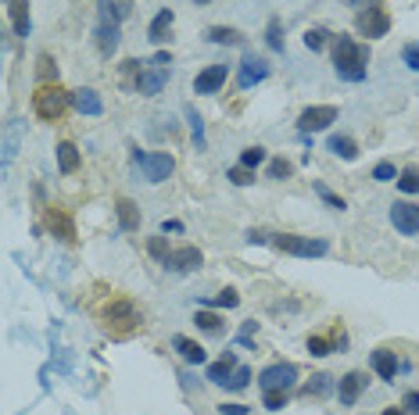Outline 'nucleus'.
Segmentation results:
<instances>
[{
  "mask_svg": "<svg viewBox=\"0 0 419 415\" xmlns=\"http://www.w3.org/2000/svg\"><path fill=\"white\" fill-rule=\"evenodd\" d=\"M333 68H337V76L344 79V83H362L365 79V65H369V47L365 43H355L348 33H340V36H333Z\"/></svg>",
  "mask_w": 419,
  "mask_h": 415,
  "instance_id": "nucleus-1",
  "label": "nucleus"
},
{
  "mask_svg": "<svg viewBox=\"0 0 419 415\" xmlns=\"http://www.w3.org/2000/svg\"><path fill=\"white\" fill-rule=\"evenodd\" d=\"M72 108V90H61L58 83H44L33 93V111L44 122H61V115Z\"/></svg>",
  "mask_w": 419,
  "mask_h": 415,
  "instance_id": "nucleus-2",
  "label": "nucleus"
},
{
  "mask_svg": "<svg viewBox=\"0 0 419 415\" xmlns=\"http://www.w3.org/2000/svg\"><path fill=\"white\" fill-rule=\"evenodd\" d=\"M104 329L111 333V337H129V333H136L143 322H140V312H136V304L129 301V297H111L108 301V308H104Z\"/></svg>",
  "mask_w": 419,
  "mask_h": 415,
  "instance_id": "nucleus-3",
  "label": "nucleus"
},
{
  "mask_svg": "<svg viewBox=\"0 0 419 415\" xmlns=\"http://www.w3.org/2000/svg\"><path fill=\"white\" fill-rule=\"evenodd\" d=\"M273 247L294 258H323L330 255V240L326 237H298V233H280L273 237Z\"/></svg>",
  "mask_w": 419,
  "mask_h": 415,
  "instance_id": "nucleus-4",
  "label": "nucleus"
},
{
  "mask_svg": "<svg viewBox=\"0 0 419 415\" xmlns=\"http://www.w3.org/2000/svg\"><path fill=\"white\" fill-rule=\"evenodd\" d=\"M365 11H358V19H355V29L365 36V40H380V36H387L390 33V15L380 8V0H365Z\"/></svg>",
  "mask_w": 419,
  "mask_h": 415,
  "instance_id": "nucleus-5",
  "label": "nucleus"
},
{
  "mask_svg": "<svg viewBox=\"0 0 419 415\" xmlns=\"http://www.w3.org/2000/svg\"><path fill=\"white\" fill-rule=\"evenodd\" d=\"M133 161L140 165V172H143V179L147 183H165L168 175H172V168H176V158L172 154H165V150H158V154H140V150H133Z\"/></svg>",
  "mask_w": 419,
  "mask_h": 415,
  "instance_id": "nucleus-6",
  "label": "nucleus"
},
{
  "mask_svg": "<svg viewBox=\"0 0 419 415\" xmlns=\"http://www.w3.org/2000/svg\"><path fill=\"white\" fill-rule=\"evenodd\" d=\"M337 115H340L337 104H315V108H305V111L298 115V133H301V136L323 133V129H330V125L337 122Z\"/></svg>",
  "mask_w": 419,
  "mask_h": 415,
  "instance_id": "nucleus-7",
  "label": "nucleus"
},
{
  "mask_svg": "<svg viewBox=\"0 0 419 415\" xmlns=\"http://www.w3.org/2000/svg\"><path fill=\"white\" fill-rule=\"evenodd\" d=\"M298 365L294 362H273V365H266L262 372H258V386L262 390H291L294 383H298Z\"/></svg>",
  "mask_w": 419,
  "mask_h": 415,
  "instance_id": "nucleus-8",
  "label": "nucleus"
},
{
  "mask_svg": "<svg viewBox=\"0 0 419 415\" xmlns=\"http://www.w3.org/2000/svg\"><path fill=\"white\" fill-rule=\"evenodd\" d=\"M390 226H394L401 237H415V233H419V204H412V200H394V204H390Z\"/></svg>",
  "mask_w": 419,
  "mask_h": 415,
  "instance_id": "nucleus-9",
  "label": "nucleus"
},
{
  "mask_svg": "<svg viewBox=\"0 0 419 415\" xmlns=\"http://www.w3.org/2000/svg\"><path fill=\"white\" fill-rule=\"evenodd\" d=\"M44 226H47L61 244H76V222H72V215L65 212L61 204H51L47 212H44Z\"/></svg>",
  "mask_w": 419,
  "mask_h": 415,
  "instance_id": "nucleus-10",
  "label": "nucleus"
},
{
  "mask_svg": "<svg viewBox=\"0 0 419 415\" xmlns=\"http://www.w3.org/2000/svg\"><path fill=\"white\" fill-rule=\"evenodd\" d=\"M226 79H230V65H208L204 72H197L193 93L197 97H212V93H219L226 86Z\"/></svg>",
  "mask_w": 419,
  "mask_h": 415,
  "instance_id": "nucleus-11",
  "label": "nucleus"
},
{
  "mask_svg": "<svg viewBox=\"0 0 419 415\" xmlns=\"http://www.w3.org/2000/svg\"><path fill=\"white\" fill-rule=\"evenodd\" d=\"M262 79H269V61H266V58H255V54H244L241 72H237V86H241V90H251V86H258Z\"/></svg>",
  "mask_w": 419,
  "mask_h": 415,
  "instance_id": "nucleus-12",
  "label": "nucleus"
},
{
  "mask_svg": "<svg viewBox=\"0 0 419 415\" xmlns=\"http://www.w3.org/2000/svg\"><path fill=\"white\" fill-rule=\"evenodd\" d=\"M165 83H168V68H161V65H143V72L136 76L140 97H158L165 90Z\"/></svg>",
  "mask_w": 419,
  "mask_h": 415,
  "instance_id": "nucleus-13",
  "label": "nucleus"
},
{
  "mask_svg": "<svg viewBox=\"0 0 419 415\" xmlns=\"http://www.w3.org/2000/svg\"><path fill=\"white\" fill-rule=\"evenodd\" d=\"M365 383H369V376L365 372H344L340 376V383H337V397H340V404L344 408H351V404H358V397H362V390H365Z\"/></svg>",
  "mask_w": 419,
  "mask_h": 415,
  "instance_id": "nucleus-14",
  "label": "nucleus"
},
{
  "mask_svg": "<svg viewBox=\"0 0 419 415\" xmlns=\"http://www.w3.org/2000/svg\"><path fill=\"white\" fill-rule=\"evenodd\" d=\"M201 265H204V255H201L197 247H176V251L168 255V262H165V269H168V272H179V276H183V272H197Z\"/></svg>",
  "mask_w": 419,
  "mask_h": 415,
  "instance_id": "nucleus-15",
  "label": "nucleus"
},
{
  "mask_svg": "<svg viewBox=\"0 0 419 415\" xmlns=\"http://www.w3.org/2000/svg\"><path fill=\"white\" fill-rule=\"evenodd\" d=\"M94 43H97L101 58H111V54L122 47V29H118V26H111V22H101V26H97V33H94Z\"/></svg>",
  "mask_w": 419,
  "mask_h": 415,
  "instance_id": "nucleus-16",
  "label": "nucleus"
},
{
  "mask_svg": "<svg viewBox=\"0 0 419 415\" xmlns=\"http://www.w3.org/2000/svg\"><path fill=\"white\" fill-rule=\"evenodd\" d=\"M72 108H76L79 115H90V118L104 115V101H101V93H97V90H90V86L72 90Z\"/></svg>",
  "mask_w": 419,
  "mask_h": 415,
  "instance_id": "nucleus-17",
  "label": "nucleus"
},
{
  "mask_svg": "<svg viewBox=\"0 0 419 415\" xmlns=\"http://www.w3.org/2000/svg\"><path fill=\"white\" fill-rule=\"evenodd\" d=\"M97 15H101V22L122 26L133 15V0H97Z\"/></svg>",
  "mask_w": 419,
  "mask_h": 415,
  "instance_id": "nucleus-18",
  "label": "nucleus"
},
{
  "mask_svg": "<svg viewBox=\"0 0 419 415\" xmlns=\"http://www.w3.org/2000/svg\"><path fill=\"white\" fill-rule=\"evenodd\" d=\"M172 26H176V11H172V8L158 11V15H154V22L147 26V40H151V43H165Z\"/></svg>",
  "mask_w": 419,
  "mask_h": 415,
  "instance_id": "nucleus-19",
  "label": "nucleus"
},
{
  "mask_svg": "<svg viewBox=\"0 0 419 415\" xmlns=\"http://www.w3.org/2000/svg\"><path fill=\"white\" fill-rule=\"evenodd\" d=\"M233 369H237V354H233V351H226L216 365H208V372H204V376H208V383H223V386H226V383H230V376H233Z\"/></svg>",
  "mask_w": 419,
  "mask_h": 415,
  "instance_id": "nucleus-20",
  "label": "nucleus"
},
{
  "mask_svg": "<svg viewBox=\"0 0 419 415\" xmlns=\"http://www.w3.org/2000/svg\"><path fill=\"white\" fill-rule=\"evenodd\" d=\"M79 165H83L79 147H76L72 140H61V143H58V168H61L65 175H76V172H79Z\"/></svg>",
  "mask_w": 419,
  "mask_h": 415,
  "instance_id": "nucleus-21",
  "label": "nucleus"
},
{
  "mask_svg": "<svg viewBox=\"0 0 419 415\" xmlns=\"http://www.w3.org/2000/svg\"><path fill=\"white\" fill-rule=\"evenodd\" d=\"M172 347L179 351V358L186 362V365H204V347L197 344V340H190V337H172Z\"/></svg>",
  "mask_w": 419,
  "mask_h": 415,
  "instance_id": "nucleus-22",
  "label": "nucleus"
},
{
  "mask_svg": "<svg viewBox=\"0 0 419 415\" xmlns=\"http://www.w3.org/2000/svg\"><path fill=\"white\" fill-rule=\"evenodd\" d=\"M369 362H373V369H376V376H380L383 383H394V379H398V358H394L390 351L380 347V351H373Z\"/></svg>",
  "mask_w": 419,
  "mask_h": 415,
  "instance_id": "nucleus-23",
  "label": "nucleus"
},
{
  "mask_svg": "<svg viewBox=\"0 0 419 415\" xmlns=\"http://www.w3.org/2000/svg\"><path fill=\"white\" fill-rule=\"evenodd\" d=\"M115 212H118V226H122L126 233L140 230V212H136V204H133L129 197H118V200H115Z\"/></svg>",
  "mask_w": 419,
  "mask_h": 415,
  "instance_id": "nucleus-24",
  "label": "nucleus"
},
{
  "mask_svg": "<svg viewBox=\"0 0 419 415\" xmlns=\"http://www.w3.org/2000/svg\"><path fill=\"white\" fill-rule=\"evenodd\" d=\"M204 40L208 43H226V47H241L244 43V33L241 29H233V26H212L204 33Z\"/></svg>",
  "mask_w": 419,
  "mask_h": 415,
  "instance_id": "nucleus-25",
  "label": "nucleus"
},
{
  "mask_svg": "<svg viewBox=\"0 0 419 415\" xmlns=\"http://www.w3.org/2000/svg\"><path fill=\"white\" fill-rule=\"evenodd\" d=\"M8 11H11V26L19 36H29V0H8Z\"/></svg>",
  "mask_w": 419,
  "mask_h": 415,
  "instance_id": "nucleus-26",
  "label": "nucleus"
},
{
  "mask_svg": "<svg viewBox=\"0 0 419 415\" xmlns=\"http://www.w3.org/2000/svg\"><path fill=\"white\" fill-rule=\"evenodd\" d=\"M326 147H330L337 158H344V161H358V143H355L351 136H340V133H333V136L326 140Z\"/></svg>",
  "mask_w": 419,
  "mask_h": 415,
  "instance_id": "nucleus-27",
  "label": "nucleus"
},
{
  "mask_svg": "<svg viewBox=\"0 0 419 415\" xmlns=\"http://www.w3.org/2000/svg\"><path fill=\"white\" fill-rule=\"evenodd\" d=\"M36 79H40V86L44 83H58V61L51 54H40L36 58Z\"/></svg>",
  "mask_w": 419,
  "mask_h": 415,
  "instance_id": "nucleus-28",
  "label": "nucleus"
},
{
  "mask_svg": "<svg viewBox=\"0 0 419 415\" xmlns=\"http://www.w3.org/2000/svg\"><path fill=\"white\" fill-rule=\"evenodd\" d=\"M330 379H333V376H326V372H315V376H312V379L301 386V397H323V394L333 386Z\"/></svg>",
  "mask_w": 419,
  "mask_h": 415,
  "instance_id": "nucleus-29",
  "label": "nucleus"
},
{
  "mask_svg": "<svg viewBox=\"0 0 419 415\" xmlns=\"http://www.w3.org/2000/svg\"><path fill=\"white\" fill-rule=\"evenodd\" d=\"M266 47L276 51V54H283V26H280V19H269V26H266Z\"/></svg>",
  "mask_w": 419,
  "mask_h": 415,
  "instance_id": "nucleus-30",
  "label": "nucleus"
},
{
  "mask_svg": "<svg viewBox=\"0 0 419 415\" xmlns=\"http://www.w3.org/2000/svg\"><path fill=\"white\" fill-rule=\"evenodd\" d=\"M398 190L401 193H419V168L415 165H408V168L398 172Z\"/></svg>",
  "mask_w": 419,
  "mask_h": 415,
  "instance_id": "nucleus-31",
  "label": "nucleus"
},
{
  "mask_svg": "<svg viewBox=\"0 0 419 415\" xmlns=\"http://www.w3.org/2000/svg\"><path fill=\"white\" fill-rule=\"evenodd\" d=\"M193 322H197L201 333H223V319H219L216 312H197Z\"/></svg>",
  "mask_w": 419,
  "mask_h": 415,
  "instance_id": "nucleus-32",
  "label": "nucleus"
},
{
  "mask_svg": "<svg viewBox=\"0 0 419 415\" xmlns=\"http://www.w3.org/2000/svg\"><path fill=\"white\" fill-rule=\"evenodd\" d=\"M305 347H308V354H312V358H326V354L333 351V340H330V337H319V333H312V337L305 340Z\"/></svg>",
  "mask_w": 419,
  "mask_h": 415,
  "instance_id": "nucleus-33",
  "label": "nucleus"
},
{
  "mask_svg": "<svg viewBox=\"0 0 419 415\" xmlns=\"http://www.w3.org/2000/svg\"><path fill=\"white\" fill-rule=\"evenodd\" d=\"M147 255H151L154 262H161V265L168 262V255H172V251H168V240H165V233H161V237H151V240H147Z\"/></svg>",
  "mask_w": 419,
  "mask_h": 415,
  "instance_id": "nucleus-34",
  "label": "nucleus"
},
{
  "mask_svg": "<svg viewBox=\"0 0 419 415\" xmlns=\"http://www.w3.org/2000/svg\"><path fill=\"white\" fill-rule=\"evenodd\" d=\"M287 401H291V390H262V404H266L269 411L287 408Z\"/></svg>",
  "mask_w": 419,
  "mask_h": 415,
  "instance_id": "nucleus-35",
  "label": "nucleus"
},
{
  "mask_svg": "<svg viewBox=\"0 0 419 415\" xmlns=\"http://www.w3.org/2000/svg\"><path fill=\"white\" fill-rule=\"evenodd\" d=\"M208 304H212V308H237L241 304V294H237V287H226V290H219Z\"/></svg>",
  "mask_w": 419,
  "mask_h": 415,
  "instance_id": "nucleus-36",
  "label": "nucleus"
},
{
  "mask_svg": "<svg viewBox=\"0 0 419 415\" xmlns=\"http://www.w3.org/2000/svg\"><path fill=\"white\" fill-rule=\"evenodd\" d=\"M262 161H269L266 147H258V143H255V147H244V150H241V165H248V168H258Z\"/></svg>",
  "mask_w": 419,
  "mask_h": 415,
  "instance_id": "nucleus-37",
  "label": "nucleus"
},
{
  "mask_svg": "<svg viewBox=\"0 0 419 415\" xmlns=\"http://www.w3.org/2000/svg\"><path fill=\"white\" fill-rule=\"evenodd\" d=\"M226 179H230L233 186H251V183H255V168H248V165H233V168L226 172Z\"/></svg>",
  "mask_w": 419,
  "mask_h": 415,
  "instance_id": "nucleus-38",
  "label": "nucleus"
},
{
  "mask_svg": "<svg viewBox=\"0 0 419 415\" xmlns=\"http://www.w3.org/2000/svg\"><path fill=\"white\" fill-rule=\"evenodd\" d=\"M315 193H319V197H323V200L333 208V212H344V208H348V200H344V197H337V193H333L326 183H315Z\"/></svg>",
  "mask_w": 419,
  "mask_h": 415,
  "instance_id": "nucleus-39",
  "label": "nucleus"
},
{
  "mask_svg": "<svg viewBox=\"0 0 419 415\" xmlns=\"http://www.w3.org/2000/svg\"><path fill=\"white\" fill-rule=\"evenodd\" d=\"M294 175V165L287 158H273L269 161V179H291Z\"/></svg>",
  "mask_w": 419,
  "mask_h": 415,
  "instance_id": "nucleus-40",
  "label": "nucleus"
},
{
  "mask_svg": "<svg viewBox=\"0 0 419 415\" xmlns=\"http://www.w3.org/2000/svg\"><path fill=\"white\" fill-rule=\"evenodd\" d=\"M326 43H330V33H326V29H308V33H305V47H308V51H323Z\"/></svg>",
  "mask_w": 419,
  "mask_h": 415,
  "instance_id": "nucleus-41",
  "label": "nucleus"
},
{
  "mask_svg": "<svg viewBox=\"0 0 419 415\" xmlns=\"http://www.w3.org/2000/svg\"><path fill=\"white\" fill-rule=\"evenodd\" d=\"M373 179H376V183H398V168H394L390 161H380V165L373 168Z\"/></svg>",
  "mask_w": 419,
  "mask_h": 415,
  "instance_id": "nucleus-42",
  "label": "nucleus"
},
{
  "mask_svg": "<svg viewBox=\"0 0 419 415\" xmlns=\"http://www.w3.org/2000/svg\"><path fill=\"white\" fill-rule=\"evenodd\" d=\"M248 383H251V369H248V365H237V369H233V376H230V383H226V386H230V390H244V386H248Z\"/></svg>",
  "mask_w": 419,
  "mask_h": 415,
  "instance_id": "nucleus-43",
  "label": "nucleus"
},
{
  "mask_svg": "<svg viewBox=\"0 0 419 415\" xmlns=\"http://www.w3.org/2000/svg\"><path fill=\"white\" fill-rule=\"evenodd\" d=\"M186 118H190V129H193V140H197V147H204V122H201V115H197L193 108H186Z\"/></svg>",
  "mask_w": 419,
  "mask_h": 415,
  "instance_id": "nucleus-44",
  "label": "nucleus"
},
{
  "mask_svg": "<svg viewBox=\"0 0 419 415\" xmlns=\"http://www.w3.org/2000/svg\"><path fill=\"white\" fill-rule=\"evenodd\" d=\"M401 408H405L408 415H419V390H408V394L401 397Z\"/></svg>",
  "mask_w": 419,
  "mask_h": 415,
  "instance_id": "nucleus-45",
  "label": "nucleus"
},
{
  "mask_svg": "<svg viewBox=\"0 0 419 415\" xmlns=\"http://www.w3.org/2000/svg\"><path fill=\"white\" fill-rule=\"evenodd\" d=\"M405 65H408L412 72H419V43H408V47H405Z\"/></svg>",
  "mask_w": 419,
  "mask_h": 415,
  "instance_id": "nucleus-46",
  "label": "nucleus"
},
{
  "mask_svg": "<svg viewBox=\"0 0 419 415\" xmlns=\"http://www.w3.org/2000/svg\"><path fill=\"white\" fill-rule=\"evenodd\" d=\"M219 415H248V404H237V401L226 404V401H223V404H219Z\"/></svg>",
  "mask_w": 419,
  "mask_h": 415,
  "instance_id": "nucleus-47",
  "label": "nucleus"
},
{
  "mask_svg": "<svg viewBox=\"0 0 419 415\" xmlns=\"http://www.w3.org/2000/svg\"><path fill=\"white\" fill-rule=\"evenodd\" d=\"M151 65H161V68H168V65H172V54H168V51H158Z\"/></svg>",
  "mask_w": 419,
  "mask_h": 415,
  "instance_id": "nucleus-48",
  "label": "nucleus"
},
{
  "mask_svg": "<svg viewBox=\"0 0 419 415\" xmlns=\"http://www.w3.org/2000/svg\"><path fill=\"white\" fill-rule=\"evenodd\" d=\"M161 233H183V222H176V219H165V222H161Z\"/></svg>",
  "mask_w": 419,
  "mask_h": 415,
  "instance_id": "nucleus-49",
  "label": "nucleus"
},
{
  "mask_svg": "<svg viewBox=\"0 0 419 415\" xmlns=\"http://www.w3.org/2000/svg\"><path fill=\"white\" fill-rule=\"evenodd\" d=\"M251 333H258V322H244V329H241V337H251Z\"/></svg>",
  "mask_w": 419,
  "mask_h": 415,
  "instance_id": "nucleus-50",
  "label": "nucleus"
},
{
  "mask_svg": "<svg viewBox=\"0 0 419 415\" xmlns=\"http://www.w3.org/2000/svg\"><path fill=\"white\" fill-rule=\"evenodd\" d=\"M248 244H266V233H248Z\"/></svg>",
  "mask_w": 419,
  "mask_h": 415,
  "instance_id": "nucleus-51",
  "label": "nucleus"
},
{
  "mask_svg": "<svg viewBox=\"0 0 419 415\" xmlns=\"http://www.w3.org/2000/svg\"><path fill=\"white\" fill-rule=\"evenodd\" d=\"M380 415H405V408H398V404H394V408H383Z\"/></svg>",
  "mask_w": 419,
  "mask_h": 415,
  "instance_id": "nucleus-52",
  "label": "nucleus"
},
{
  "mask_svg": "<svg viewBox=\"0 0 419 415\" xmlns=\"http://www.w3.org/2000/svg\"><path fill=\"white\" fill-rule=\"evenodd\" d=\"M197 4H208V0H197Z\"/></svg>",
  "mask_w": 419,
  "mask_h": 415,
  "instance_id": "nucleus-53",
  "label": "nucleus"
},
{
  "mask_svg": "<svg viewBox=\"0 0 419 415\" xmlns=\"http://www.w3.org/2000/svg\"><path fill=\"white\" fill-rule=\"evenodd\" d=\"M348 4H358V0H348Z\"/></svg>",
  "mask_w": 419,
  "mask_h": 415,
  "instance_id": "nucleus-54",
  "label": "nucleus"
}]
</instances>
